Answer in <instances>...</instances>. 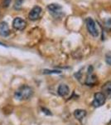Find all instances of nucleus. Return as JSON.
Returning <instances> with one entry per match:
<instances>
[{
    "mask_svg": "<svg viewBox=\"0 0 111 125\" xmlns=\"http://www.w3.org/2000/svg\"><path fill=\"white\" fill-rule=\"evenodd\" d=\"M33 95V90L31 87L27 85H23L17 88L15 92V98L17 100H27Z\"/></svg>",
    "mask_w": 111,
    "mask_h": 125,
    "instance_id": "obj_1",
    "label": "nucleus"
},
{
    "mask_svg": "<svg viewBox=\"0 0 111 125\" xmlns=\"http://www.w3.org/2000/svg\"><path fill=\"white\" fill-rule=\"evenodd\" d=\"M47 9L50 14L55 19H62L65 15L62 7L58 3H51L47 6Z\"/></svg>",
    "mask_w": 111,
    "mask_h": 125,
    "instance_id": "obj_2",
    "label": "nucleus"
},
{
    "mask_svg": "<svg viewBox=\"0 0 111 125\" xmlns=\"http://www.w3.org/2000/svg\"><path fill=\"white\" fill-rule=\"evenodd\" d=\"M85 26L86 29H87V31L89 32V33L93 37L96 38L99 36V29L96 26L95 22L94 21V19L90 17L86 18L85 19Z\"/></svg>",
    "mask_w": 111,
    "mask_h": 125,
    "instance_id": "obj_3",
    "label": "nucleus"
},
{
    "mask_svg": "<svg viewBox=\"0 0 111 125\" xmlns=\"http://www.w3.org/2000/svg\"><path fill=\"white\" fill-rule=\"evenodd\" d=\"M106 101V97L103 93H96L94 96V100L92 102V105L94 108H99L104 105Z\"/></svg>",
    "mask_w": 111,
    "mask_h": 125,
    "instance_id": "obj_4",
    "label": "nucleus"
},
{
    "mask_svg": "<svg viewBox=\"0 0 111 125\" xmlns=\"http://www.w3.org/2000/svg\"><path fill=\"white\" fill-rule=\"evenodd\" d=\"M42 13V9L40 6H34L28 13V19L32 20V21H36L41 17Z\"/></svg>",
    "mask_w": 111,
    "mask_h": 125,
    "instance_id": "obj_5",
    "label": "nucleus"
},
{
    "mask_svg": "<svg viewBox=\"0 0 111 125\" xmlns=\"http://www.w3.org/2000/svg\"><path fill=\"white\" fill-rule=\"evenodd\" d=\"M13 27L16 30L23 31V30L27 27V22L23 19H22V18L17 17V18H15L13 21Z\"/></svg>",
    "mask_w": 111,
    "mask_h": 125,
    "instance_id": "obj_6",
    "label": "nucleus"
},
{
    "mask_svg": "<svg viewBox=\"0 0 111 125\" xmlns=\"http://www.w3.org/2000/svg\"><path fill=\"white\" fill-rule=\"evenodd\" d=\"M96 76L94 75L93 73V68L92 66H90L88 69V73H87V78L85 79V84L86 85H90V86H93L94 84L96 83Z\"/></svg>",
    "mask_w": 111,
    "mask_h": 125,
    "instance_id": "obj_7",
    "label": "nucleus"
},
{
    "mask_svg": "<svg viewBox=\"0 0 111 125\" xmlns=\"http://www.w3.org/2000/svg\"><path fill=\"white\" fill-rule=\"evenodd\" d=\"M10 34V29L9 24L6 22H1L0 23V35L3 37H7Z\"/></svg>",
    "mask_w": 111,
    "mask_h": 125,
    "instance_id": "obj_8",
    "label": "nucleus"
},
{
    "mask_svg": "<svg viewBox=\"0 0 111 125\" xmlns=\"http://www.w3.org/2000/svg\"><path fill=\"white\" fill-rule=\"evenodd\" d=\"M69 92H70V88L66 84H60V85L58 87L57 93L60 96L65 97L69 94Z\"/></svg>",
    "mask_w": 111,
    "mask_h": 125,
    "instance_id": "obj_9",
    "label": "nucleus"
},
{
    "mask_svg": "<svg viewBox=\"0 0 111 125\" xmlns=\"http://www.w3.org/2000/svg\"><path fill=\"white\" fill-rule=\"evenodd\" d=\"M102 92L109 98H111V81L107 82L102 87Z\"/></svg>",
    "mask_w": 111,
    "mask_h": 125,
    "instance_id": "obj_10",
    "label": "nucleus"
},
{
    "mask_svg": "<svg viewBox=\"0 0 111 125\" xmlns=\"http://www.w3.org/2000/svg\"><path fill=\"white\" fill-rule=\"evenodd\" d=\"M74 116L79 121H81L86 116V111L83 109H76L74 112Z\"/></svg>",
    "mask_w": 111,
    "mask_h": 125,
    "instance_id": "obj_11",
    "label": "nucleus"
},
{
    "mask_svg": "<svg viewBox=\"0 0 111 125\" xmlns=\"http://www.w3.org/2000/svg\"><path fill=\"white\" fill-rule=\"evenodd\" d=\"M23 3V0H15V3H14V9H20L22 8V5Z\"/></svg>",
    "mask_w": 111,
    "mask_h": 125,
    "instance_id": "obj_12",
    "label": "nucleus"
},
{
    "mask_svg": "<svg viewBox=\"0 0 111 125\" xmlns=\"http://www.w3.org/2000/svg\"><path fill=\"white\" fill-rule=\"evenodd\" d=\"M60 70H48V69H45L43 70V73L45 74H51V73H54V74H58V73H60Z\"/></svg>",
    "mask_w": 111,
    "mask_h": 125,
    "instance_id": "obj_13",
    "label": "nucleus"
},
{
    "mask_svg": "<svg viewBox=\"0 0 111 125\" xmlns=\"http://www.w3.org/2000/svg\"><path fill=\"white\" fill-rule=\"evenodd\" d=\"M105 62L107 64L111 66V53L110 52H109V53H107L105 54Z\"/></svg>",
    "mask_w": 111,
    "mask_h": 125,
    "instance_id": "obj_14",
    "label": "nucleus"
},
{
    "mask_svg": "<svg viewBox=\"0 0 111 125\" xmlns=\"http://www.w3.org/2000/svg\"><path fill=\"white\" fill-rule=\"evenodd\" d=\"M12 0H3V6L4 8H8L9 7L10 3H11Z\"/></svg>",
    "mask_w": 111,
    "mask_h": 125,
    "instance_id": "obj_15",
    "label": "nucleus"
},
{
    "mask_svg": "<svg viewBox=\"0 0 111 125\" xmlns=\"http://www.w3.org/2000/svg\"><path fill=\"white\" fill-rule=\"evenodd\" d=\"M42 112H43L44 114H46V115H52V114L51 113V111L48 110V109H46V108H42Z\"/></svg>",
    "mask_w": 111,
    "mask_h": 125,
    "instance_id": "obj_16",
    "label": "nucleus"
},
{
    "mask_svg": "<svg viewBox=\"0 0 111 125\" xmlns=\"http://www.w3.org/2000/svg\"><path fill=\"white\" fill-rule=\"evenodd\" d=\"M0 46H3V47H6V45L4 43H1V42H0Z\"/></svg>",
    "mask_w": 111,
    "mask_h": 125,
    "instance_id": "obj_17",
    "label": "nucleus"
}]
</instances>
